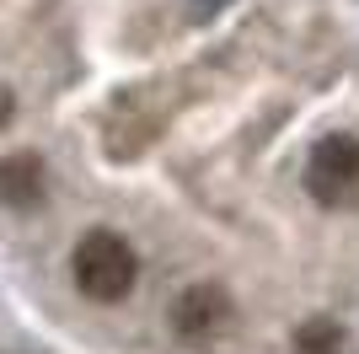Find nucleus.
<instances>
[{"label":"nucleus","mask_w":359,"mask_h":354,"mask_svg":"<svg viewBox=\"0 0 359 354\" xmlns=\"http://www.w3.org/2000/svg\"><path fill=\"white\" fill-rule=\"evenodd\" d=\"M70 274H75V290L86 295V301L118 306L123 295L135 290V280H140V258H135V247H129L118 231H86L81 242H75Z\"/></svg>","instance_id":"1"},{"label":"nucleus","mask_w":359,"mask_h":354,"mask_svg":"<svg viewBox=\"0 0 359 354\" xmlns=\"http://www.w3.org/2000/svg\"><path fill=\"white\" fill-rule=\"evenodd\" d=\"M306 193L327 209L359 204V140L354 134H322L306 156Z\"/></svg>","instance_id":"2"},{"label":"nucleus","mask_w":359,"mask_h":354,"mask_svg":"<svg viewBox=\"0 0 359 354\" xmlns=\"http://www.w3.org/2000/svg\"><path fill=\"white\" fill-rule=\"evenodd\" d=\"M231 295L220 290V284H188V290L177 295V306H172V333H177L182 343H194V349H204V343H215L231 327Z\"/></svg>","instance_id":"3"},{"label":"nucleus","mask_w":359,"mask_h":354,"mask_svg":"<svg viewBox=\"0 0 359 354\" xmlns=\"http://www.w3.org/2000/svg\"><path fill=\"white\" fill-rule=\"evenodd\" d=\"M204 6H220V0H204Z\"/></svg>","instance_id":"6"},{"label":"nucleus","mask_w":359,"mask_h":354,"mask_svg":"<svg viewBox=\"0 0 359 354\" xmlns=\"http://www.w3.org/2000/svg\"><path fill=\"white\" fill-rule=\"evenodd\" d=\"M295 354H344V327L332 317H311L295 333Z\"/></svg>","instance_id":"5"},{"label":"nucleus","mask_w":359,"mask_h":354,"mask_svg":"<svg viewBox=\"0 0 359 354\" xmlns=\"http://www.w3.org/2000/svg\"><path fill=\"white\" fill-rule=\"evenodd\" d=\"M48 199V166L43 156H32V150H16L0 162V204L11 209H38Z\"/></svg>","instance_id":"4"}]
</instances>
